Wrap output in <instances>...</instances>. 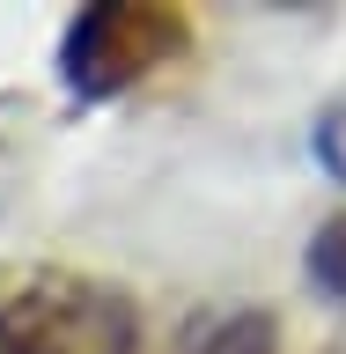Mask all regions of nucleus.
I'll return each mask as SVG.
<instances>
[{
  "mask_svg": "<svg viewBox=\"0 0 346 354\" xmlns=\"http://www.w3.org/2000/svg\"><path fill=\"white\" fill-rule=\"evenodd\" d=\"M0 354H140V310L88 273H37L0 288Z\"/></svg>",
  "mask_w": 346,
  "mask_h": 354,
  "instance_id": "1",
  "label": "nucleus"
},
{
  "mask_svg": "<svg viewBox=\"0 0 346 354\" xmlns=\"http://www.w3.org/2000/svg\"><path fill=\"white\" fill-rule=\"evenodd\" d=\"M192 37V22L177 8H148V0H96L66 22L59 37V82L81 104H110L133 82H148L162 59H177Z\"/></svg>",
  "mask_w": 346,
  "mask_h": 354,
  "instance_id": "2",
  "label": "nucleus"
},
{
  "mask_svg": "<svg viewBox=\"0 0 346 354\" xmlns=\"http://www.w3.org/2000/svg\"><path fill=\"white\" fill-rule=\"evenodd\" d=\"M170 354H280V325L258 303H221V310H199Z\"/></svg>",
  "mask_w": 346,
  "mask_h": 354,
  "instance_id": "3",
  "label": "nucleus"
},
{
  "mask_svg": "<svg viewBox=\"0 0 346 354\" xmlns=\"http://www.w3.org/2000/svg\"><path fill=\"white\" fill-rule=\"evenodd\" d=\"M309 288L325 295L331 310H346V214H331L317 236H309V259H302Z\"/></svg>",
  "mask_w": 346,
  "mask_h": 354,
  "instance_id": "4",
  "label": "nucleus"
},
{
  "mask_svg": "<svg viewBox=\"0 0 346 354\" xmlns=\"http://www.w3.org/2000/svg\"><path fill=\"white\" fill-rule=\"evenodd\" d=\"M309 148H317V162H325L331 177L346 185V104H331L325 118H317V133H309Z\"/></svg>",
  "mask_w": 346,
  "mask_h": 354,
  "instance_id": "5",
  "label": "nucleus"
},
{
  "mask_svg": "<svg viewBox=\"0 0 346 354\" xmlns=\"http://www.w3.org/2000/svg\"><path fill=\"white\" fill-rule=\"evenodd\" d=\"M331 354H346V347H331Z\"/></svg>",
  "mask_w": 346,
  "mask_h": 354,
  "instance_id": "6",
  "label": "nucleus"
}]
</instances>
